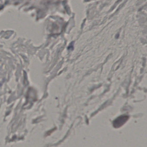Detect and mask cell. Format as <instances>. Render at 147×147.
I'll return each mask as SVG.
<instances>
[{
	"mask_svg": "<svg viewBox=\"0 0 147 147\" xmlns=\"http://www.w3.org/2000/svg\"><path fill=\"white\" fill-rule=\"evenodd\" d=\"M129 118V116L126 115L120 116L114 120L113 122V126L116 128L121 127L126 122Z\"/></svg>",
	"mask_w": 147,
	"mask_h": 147,
	"instance_id": "1",
	"label": "cell"
}]
</instances>
